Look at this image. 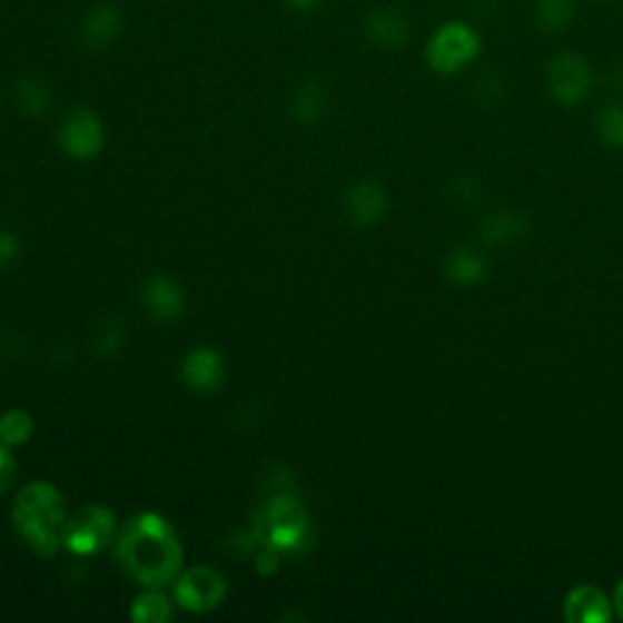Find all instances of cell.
I'll use <instances>...</instances> for the list:
<instances>
[{
    "instance_id": "6da1fadb",
    "label": "cell",
    "mask_w": 623,
    "mask_h": 623,
    "mask_svg": "<svg viewBox=\"0 0 623 623\" xmlns=\"http://www.w3.org/2000/svg\"><path fill=\"white\" fill-rule=\"evenodd\" d=\"M125 567L145 587H161L180 567V545L159 516L145 514L127 526L120 545Z\"/></svg>"
},
{
    "instance_id": "7a4b0ae2",
    "label": "cell",
    "mask_w": 623,
    "mask_h": 623,
    "mask_svg": "<svg viewBox=\"0 0 623 623\" xmlns=\"http://www.w3.org/2000/svg\"><path fill=\"white\" fill-rule=\"evenodd\" d=\"M12 522L37 553L51 555L63 541V528H67L61 495L47 483L28 485L16 500Z\"/></svg>"
},
{
    "instance_id": "3957f363",
    "label": "cell",
    "mask_w": 623,
    "mask_h": 623,
    "mask_svg": "<svg viewBox=\"0 0 623 623\" xmlns=\"http://www.w3.org/2000/svg\"><path fill=\"white\" fill-rule=\"evenodd\" d=\"M479 55V37L463 22H448L428 39L426 61L438 73H458Z\"/></svg>"
},
{
    "instance_id": "277c9868",
    "label": "cell",
    "mask_w": 623,
    "mask_h": 623,
    "mask_svg": "<svg viewBox=\"0 0 623 623\" xmlns=\"http://www.w3.org/2000/svg\"><path fill=\"white\" fill-rule=\"evenodd\" d=\"M594 76L590 63L577 55H557L548 63V90L561 106H577L590 96Z\"/></svg>"
},
{
    "instance_id": "5b68a950",
    "label": "cell",
    "mask_w": 623,
    "mask_h": 623,
    "mask_svg": "<svg viewBox=\"0 0 623 623\" xmlns=\"http://www.w3.org/2000/svg\"><path fill=\"white\" fill-rule=\"evenodd\" d=\"M112 516L102 506H83L76 512L67 528H63V543L76 553H96L110 541Z\"/></svg>"
},
{
    "instance_id": "8992f818",
    "label": "cell",
    "mask_w": 623,
    "mask_h": 623,
    "mask_svg": "<svg viewBox=\"0 0 623 623\" xmlns=\"http://www.w3.org/2000/svg\"><path fill=\"white\" fill-rule=\"evenodd\" d=\"M363 34L378 49H399L409 39V20L393 6H375L363 16Z\"/></svg>"
},
{
    "instance_id": "52a82bcc",
    "label": "cell",
    "mask_w": 623,
    "mask_h": 623,
    "mask_svg": "<svg viewBox=\"0 0 623 623\" xmlns=\"http://www.w3.org/2000/svg\"><path fill=\"white\" fill-rule=\"evenodd\" d=\"M176 594L180 604L190 609V612H205V609L217 606L225 596V580L210 567H190L180 577Z\"/></svg>"
},
{
    "instance_id": "ba28073f",
    "label": "cell",
    "mask_w": 623,
    "mask_h": 623,
    "mask_svg": "<svg viewBox=\"0 0 623 623\" xmlns=\"http://www.w3.org/2000/svg\"><path fill=\"white\" fill-rule=\"evenodd\" d=\"M61 147L76 159H90L102 147V125L90 110H73L61 125Z\"/></svg>"
},
{
    "instance_id": "9c48e42d",
    "label": "cell",
    "mask_w": 623,
    "mask_h": 623,
    "mask_svg": "<svg viewBox=\"0 0 623 623\" xmlns=\"http://www.w3.org/2000/svg\"><path fill=\"white\" fill-rule=\"evenodd\" d=\"M122 10L112 3H98L83 12L81 24H78V37H81L83 47L98 51L110 47L122 34Z\"/></svg>"
},
{
    "instance_id": "30bf717a",
    "label": "cell",
    "mask_w": 623,
    "mask_h": 623,
    "mask_svg": "<svg viewBox=\"0 0 623 623\" xmlns=\"http://www.w3.org/2000/svg\"><path fill=\"white\" fill-rule=\"evenodd\" d=\"M268 543L273 548L290 551L305 538V516L300 506L290 500H278L268 506L266 514Z\"/></svg>"
},
{
    "instance_id": "8fae6325",
    "label": "cell",
    "mask_w": 623,
    "mask_h": 623,
    "mask_svg": "<svg viewBox=\"0 0 623 623\" xmlns=\"http://www.w3.org/2000/svg\"><path fill=\"white\" fill-rule=\"evenodd\" d=\"M612 602L596 584H577L567 592L563 616L570 623H606L612 619Z\"/></svg>"
},
{
    "instance_id": "7c38bea8",
    "label": "cell",
    "mask_w": 623,
    "mask_h": 623,
    "mask_svg": "<svg viewBox=\"0 0 623 623\" xmlns=\"http://www.w3.org/2000/svg\"><path fill=\"white\" fill-rule=\"evenodd\" d=\"M387 198L385 190L375 184H358L346 195V212L348 219L358 227L375 225L385 215Z\"/></svg>"
},
{
    "instance_id": "4fadbf2b",
    "label": "cell",
    "mask_w": 623,
    "mask_h": 623,
    "mask_svg": "<svg viewBox=\"0 0 623 623\" xmlns=\"http://www.w3.org/2000/svg\"><path fill=\"white\" fill-rule=\"evenodd\" d=\"M444 276L453 285L471 288V285H477L487 278V258L475 249H467V246H456L444 258Z\"/></svg>"
},
{
    "instance_id": "5bb4252c",
    "label": "cell",
    "mask_w": 623,
    "mask_h": 623,
    "mask_svg": "<svg viewBox=\"0 0 623 623\" xmlns=\"http://www.w3.org/2000/svg\"><path fill=\"white\" fill-rule=\"evenodd\" d=\"M479 234L487 246H506L528 237V219L514 210H495L479 222Z\"/></svg>"
},
{
    "instance_id": "9a60e30c",
    "label": "cell",
    "mask_w": 623,
    "mask_h": 623,
    "mask_svg": "<svg viewBox=\"0 0 623 623\" xmlns=\"http://www.w3.org/2000/svg\"><path fill=\"white\" fill-rule=\"evenodd\" d=\"M184 378L198 389H212L222 380V363L210 348H198L184 363Z\"/></svg>"
},
{
    "instance_id": "2e32d148",
    "label": "cell",
    "mask_w": 623,
    "mask_h": 623,
    "mask_svg": "<svg viewBox=\"0 0 623 623\" xmlns=\"http://www.w3.org/2000/svg\"><path fill=\"white\" fill-rule=\"evenodd\" d=\"M145 303L149 305V309L154 312L156 317L171 319V317L178 315L180 307H184V295H180V290L176 288L171 280L156 278L147 285Z\"/></svg>"
},
{
    "instance_id": "e0dca14e",
    "label": "cell",
    "mask_w": 623,
    "mask_h": 623,
    "mask_svg": "<svg viewBox=\"0 0 623 623\" xmlns=\"http://www.w3.org/2000/svg\"><path fill=\"white\" fill-rule=\"evenodd\" d=\"M575 18V0H538L536 22L543 32H561Z\"/></svg>"
},
{
    "instance_id": "ac0fdd59",
    "label": "cell",
    "mask_w": 623,
    "mask_h": 623,
    "mask_svg": "<svg viewBox=\"0 0 623 623\" xmlns=\"http://www.w3.org/2000/svg\"><path fill=\"white\" fill-rule=\"evenodd\" d=\"M327 108V90L319 83H305L293 98V115L300 122H315Z\"/></svg>"
},
{
    "instance_id": "d6986e66",
    "label": "cell",
    "mask_w": 623,
    "mask_h": 623,
    "mask_svg": "<svg viewBox=\"0 0 623 623\" xmlns=\"http://www.w3.org/2000/svg\"><path fill=\"white\" fill-rule=\"evenodd\" d=\"M18 102L28 115H42L51 106V90L37 76H24L18 83Z\"/></svg>"
},
{
    "instance_id": "ffe728a7",
    "label": "cell",
    "mask_w": 623,
    "mask_h": 623,
    "mask_svg": "<svg viewBox=\"0 0 623 623\" xmlns=\"http://www.w3.org/2000/svg\"><path fill=\"white\" fill-rule=\"evenodd\" d=\"M596 132H600L604 145L612 149H623V106L612 102V106L596 112Z\"/></svg>"
},
{
    "instance_id": "44dd1931",
    "label": "cell",
    "mask_w": 623,
    "mask_h": 623,
    "mask_svg": "<svg viewBox=\"0 0 623 623\" xmlns=\"http://www.w3.org/2000/svg\"><path fill=\"white\" fill-rule=\"evenodd\" d=\"M30 432L32 422L24 412H10L0 419V438H3L6 444H22V441L30 436Z\"/></svg>"
},
{
    "instance_id": "7402d4cb",
    "label": "cell",
    "mask_w": 623,
    "mask_h": 623,
    "mask_svg": "<svg viewBox=\"0 0 623 623\" xmlns=\"http://www.w3.org/2000/svg\"><path fill=\"white\" fill-rule=\"evenodd\" d=\"M171 616L168 612V602L159 594H145L135 604V619L137 621H149V623H161Z\"/></svg>"
},
{
    "instance_id": "603a6c76",
    "label": "cell",
    "mask_w": 623,
    "mask_h": 623,
    "mask_svg": "<svg viewBox=\"0 0 623 623\" xmlns=\"http://www.w3.org/2000/svg\"><path fill=\"white\" fill-rule=\"evenodd\" d=\"M451 198L461 205H475L479 200V186L473 178H458L451 186Z\"/></svg>"
},
{
    "instance_id": "cb8c5ba5",
    "label": "cell",
    "mask_w": 623,
    "mask_h": 623,
    "mask_svg": "<svg viewBox=\"0 0 623 623\" xmlns=\"http://www.w3.org/2000/svg\"><path fill=\"white\" fill-rule=\"evenodd\" d=\"M16 254H18V241H16V237H10V234L0 231V266L10 264L12 258H16Z\"/></svg>"
},
{
    "instance_id": "d4e9b609",
    "label": "cell",
    "mask_w": 623,
    "mask_h": 623,
    "mask_svg": "<svg viewBox=\"0 0 623 623\" xmlns=\"http://www.w3.org/2000/svg\"><path fill=\"white\" fill-rule=\"evenodd\" d=\"M319 3H324V0H283V6L290 12H312Z\"/></svg>"
},
{
    "instance_id": "484cf974",
    "label": "cell",
    "mask_w": 623,
    "mask_h": 623,
    "mask_svg": "<svg viewBox=\"0 0 623 623\" xmlns=\"http://www.w3.org/2000/svg\"><path fill=\"white\" fill-rule=\"evenodd\" d=\"M614 609H616V614H619V619H623V580L619 582V587H616V594H614Z\"/></svg>"
},
{
    "instance_id": "4316f807",
    "label": "cell",
    "mask_w": 623,
    "mask_h": 623,
    "mask_svg": "<svg viewBox=\"0 0 623 623\" xmlns=\"http://www.w3.org/2000/svg\"><path fill=\"white\" fill-rule=\"evenodd\" d=\"M8 467H10V461L3 451H0V485L6 483V477H8Z\"/></svg>"
}]
</instances>
